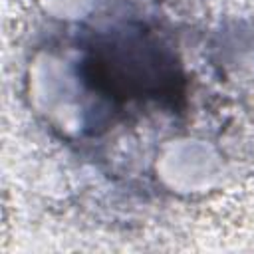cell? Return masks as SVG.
Masks as SVG:
<instances>
[{
    "label": "cell",
    "instance_id": "6da1fadb",
    "mask_svg": "<svg viewBox=\"0 0 254 254\" xmlns=\"http://www.w3.org/2000/svg\"><path fill=\"white\" fill-rule=\"evenodd\" d=\"M83 81L115 101L175 99L183 75L175 56L141 34H117L101 40L81 62Z\"/></svg>",
    "mask_w": 254,
    "mask_h": 254
}]
</instances>
